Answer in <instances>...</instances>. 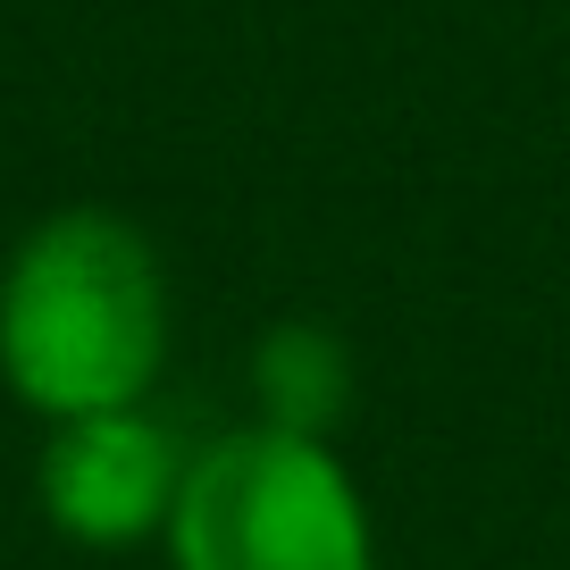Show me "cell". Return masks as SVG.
Listing matches in <instances>:
<instances>
[{
	"label": "cell",
	"mask_w": 570,
	"mask_h": 570,
	"mask_svg": "<svg viewBox=\"0 0 570 570\" xmlns=\"http://www.w3.org/2000/svg\"><path fill=\"white\" fill-rule=\"evenodd\" d=\"M252 377H261L268 428L311 436V445L353 411V353H344L336 327H311V320L303 327H277V336L261 344V361H252Z\"/></svg>",
	"instance_id": "cell-4"
},
{
	"label": "cell",
	"mask_w": 570,
	"mask_h": 570,
	"mask_svg": "<svg viewBox=\"0 0 570 570\" xmlns=\"http://www.w3.org/2000/svg\"><path fill=\"white\" fill-rule=\"evenodd\" d=\"M177 487L185 470L168 428H151L135 403L59 420L51 453H42V512L85 546H126V537L160 529L177 512Z\"/></svg>",
	"instance_id": "cell-3"
},
{
	"label": "cell",
	"mask_w": 570,
	"mask_h": 570,
	"mask_svg": "<svg viewBox=\"0 0 570 570\" xmlns=\"http://www.w3.org/2000/svg\"><path fill=\"white\" fill-rule=\"evenodd\" d=\"M168 546L177 570H370V520L327 445L252 428L185 470Z\"/></svg>",
	"instance_id": "cell-2"
},
{
	"label": "cell",
	"mask_w": 570,
	"mask_h": 570,
	"mask_svg": "<svg viewBox=\"0 0 570 570\" xmlns=\"http://www.w3.org/2000/svg\"><path fill=\"white\" fill-rule=\"evenodd\" d=\"M168 344L160 261L126 218L59 210L0 277V370L51 420L126 411Z\"/></svg>",
	"instance_id": "cell-1"
}]
</instances>
